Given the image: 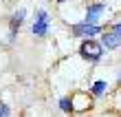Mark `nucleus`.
Listing matches in <instances>:
<instances>
[{
	"instance_id": "1",
	"label": "nucleus",
	"mask_w": 121,
	"mask_h": 117,
	"mask_svg": "<svg viewBox=\"0 0 121 117\" xmlns=\"http://www.w3.org/2000/svg\"><path fill=\"white\" fill-rule=\"evenodd\" d=\"M79 53H82L84 60H88V62H99L101 55H104V47H101V42H95V40L86 38V40L82 42Z\"/></svg>"
},
{
	"instance_id": "2",
	"label": "nucleus",
	"mask_w": 121,
	"mask_h": 117,
	"mask_svg": "<svg viewBox=\"0 0 121 117\" xmlns=\"http://www.w3.org/2000/svg\"><path fill=\"white\" fill-rule=\"evenodd\" d=\"M73 33L79 35V38H92V35L101 33V27H97L95 22H82L73 27Z\"/></svg>"
},
{
	"instance_id": "3",
	"label": "nucleus",
	"mask_w": 121,
	"mask_h": 117,
	"mask_svg": "<svg viewBox=\"0 0 121 117\" xmlns=\"http://www.w3.org/2000/svg\"><path fill=\"white\" fill-rule=\"evenodd\" d=\"M31 31H33V35H46V33H48V13H46L44 9L38 11V18H35Z\"/></svg>"
},
{
	"instance_id": "4",
	"label": "nucleus",
	"mask_w": 121,
	"mask_h": 117,
	"mask_svg": "<svg viewBox=\"0 0 121 117\" xmlns=\"http://www.w3.org/2000/svg\"><path fill=\"white\" fill-rule=\"evenodd\" d=\"M104 9L106 7L101 5V2H95V5H90L88 9H86V22H95V20L104 13Z\"/></svg>"
},
{
	"instance_id": "5",
	"label": "nucleus",
	"mask_w": 121,
	"mask_h": 117,
	"mask_svg": "<svg viewBox=\"0 0 121 117\" xmlns=\"http://www.w3.org/2000/svg\"><path fill=\"white\" fill-rule=\"evenodd\" d=\"M121 44V38L115 33V31H110V33H104V38H101V47L104 49H115Z\"/></svg>"
},
{
	"instance_id": "6",
	"label": "nucleus",
	"mask_w": 121,
	"mask_h": 117,
	"mask_svg": "<svg viewBox=\"0 0 121 117\" xmlns=\"http://www.w3.org/2000/svg\"><path fill=\"white\" fill-rule=\"evenodd\" d=\"M24 13H26L24 9H18V13L11 18V33H16L20 29V24H22V20H24Z\"/></svg>"
},
{
	"instance_id": "7",
	"label": "nucleus",
	"mask_w": 121,
	"mask_h": 117,
	"mask_svg": "<svg viewBox=\"0 0 121 117\" xmlns=\"http://www.w3.org/2000/svg\"><path fill=\"white\" fill-rule=\"evenodd\" d=\"M106 89H108V84H106V80H97L95 84H92V95L95 97H99V95H104Z\"/></svg>"
},
{
	"instance_id": "8",
	"label": "nucleus",
	"mask_w": 121,
	"mask_h": 117,
	"mask_svg": "<svg viewBox=\"0 0 121 117\" xmlns=\"http://www.w3.org/2000/svg\"><path fill=\"white\" fill-rule=\"evenodd\" d=\"M60 108H62L64 113H70V111H73V102H70L68 97H62L60 99Z\"/></svg>"
},
{
	"instance_id": "9",
	"label": "nucleus",
	"mask_w": 121,
	"mask_h": 117,
	"mask_svg": "<svg viewBox=\"0 0 121 117\" xmlns=\"http://www.w3.org/2000/svg\"><path fill=\"white\" fill-rule=\"evenodd\" d=\"M0 117H9V106L0 102Z\"/></svg>"
},
{
	"instance_id": "10",
	"label": "nucleus",
	"mask_w": 121,
	"mask_h": 117,
	"mask_svg": "<svg viewBox=\"0 0 121 117\" xmlns=\"http://www.w3.org/2000/svg\"><path fill=\"white\" fill-rule=\"evenodd\" d=\"M112 31H115L119 38H121V22H119V24H115V29H112Z\"/></svg>"
},
{
	"instance_id": "11",
	"label": "nucleus",
	"mask_w": 121,
	"mask_h": 117,
	"mask_svg": "<svg viewBox=\"0 0 121 117\" xmlns=\"http://www.w3.org/2000/svg\"><path fill=\"white\" fill-rule=\"evenodd\" d=\"M57 2H64V0H57Z\"/></svg>"
},
{
	"instance_id": "12",
	"label": "nucleus",
	"mask_w": 121,
	"mask_h": 117,
	"mask_svg": "<svg viewBox=\"0 0 121 117\" xmlns=\"http://www.w3.org/2000/svg\"><path fill=\"white\" fill-rule=\"evenodd\" d=\"M119 80H121V73H119Z\"/></svg>"
}]
</instances>
